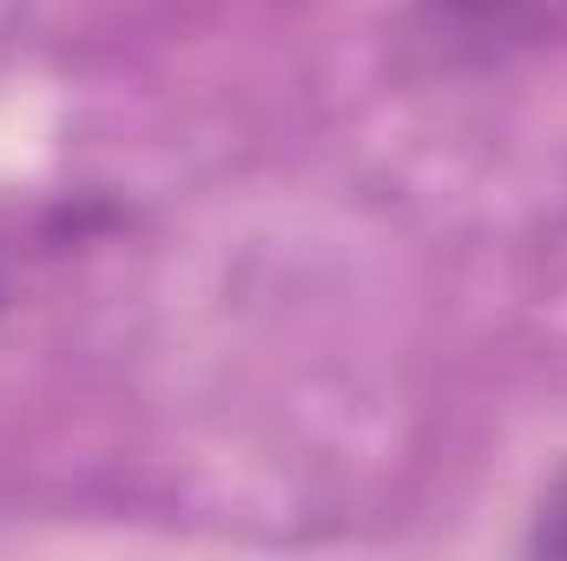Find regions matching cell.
Instances as JSON below:
<instances>
[{
    "label": "cell",
    "mask_w": 567,
    "mask_h": 561,
    "mask_svg": "<svg viewBox=\"0 0 567 561\" xmlns=\"http://www.w3.org/2000/svg\"><path fill=\"white\" fill-rule=\"evenodd\" d=\"M403 40L435 73H502L567 40V0H410Z\"/></svg>",
    "instance_id": "obj_1"
},
{
    "label": "cell",
    "mask_w": 567,
    "mask_h": 561,
    "mask_svg": "<svg viewBox=\"0 0 567 561\" xmlns=\"http://www.w3.org/2000/svg\"><path fill=\"white\" fill-rule=\"evenodd\" d=\"M120 225H126V205H120V198H100V192L33 198V205L0 212V304L20 297L27 272L60 265V258H73V252L113 238Z\"/></svg>",
    "instance_id": "obj_2"
},
{
    "label": "cell",
    "mask_w": 567,
    "mask_h": 561,
    "mask_svg": "<svg viewBox=\"0 0 567 561\" xmlns=\"http://www.w3.org/2000/svg\"><path fill=\"white\" fill-rule=\"evenodd\" d=\"M522 542H528L535 555H567V462L548 476V489H542V502H535Z\"/></svg>",
    "instance_id": "obj_3"
}]
</instances>
